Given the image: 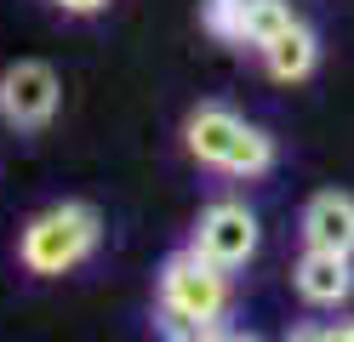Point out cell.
<instances>
[{
    "label": "cell",
    "mask_w": 354,
    "mask_h": 342,
    "mask_svg": "<svg viewBox=\"0 0 354 342\" xmlns=\"http://www.w3.org/2000/svg\"><path fill=\"white\" fill-rule=\"evenodd\" d=\"M229 303H234L229 268L206 263L194 245L171 251L160 263V325H166V336L171 331H223Z\"/></svg>",
    "instance_id": "obj_3"
},
{
    "label": "cell",
    "mask_w": 354,
    "mask_h": 342,
    "mask_svg": "<svg viewBox=\"0 0 354 342\" xmlns=\"http://www.w3.org/2000/svg\"><path fill=\"white\" fill-rule=\"evenodd\" d=\"M292 23H297L292 0H246V6H240V40H234V46H246V52H263V46L280 40Z\"/></svg>",
    "instance_id": "obj_9"
},
{
    "label": "cell",
    "mask_w": 354,
    "mask_h": 342,
    "mask_svg": "<svg viewBox=\"0 0 354 342\" xmlns=\"http://www.w3.org/2000/svg\"><path fill=\"white\" fill-rule=\"evenodd\" d=\"M166 342H257L246 331H171Z\"/></svg>",
    "instance_id": "obj_11"
},
{
    "label": "cell",
    "mask_w": 354,
    "mask_h": 342,
    "mask_svg": "<svg viewBox=\"0 0 354 342\" xmlns=\"http://www.w3.org/2000/svg\"><path fill=\"white\" fill-rule=\"evenodd\" d=\"M263 68H269V80H280V86H297V80H308L320 68V35L308 29V23L297 17L292 29H286L280 40H269L263 46Z\"/></svg>",
    "instance_id": "obj_8"
},
{
    "label": "cell",
    "mask_w": 354,
    "mask_h": 342,
    "mask_svg": "<svg viewBox=\"0 0 354 342\" xmlns=\"http://www.w3.org/2000/svg\"><path fill=\"white\" fill-rule=\"evenodd\" d=\"M240 6L246 0H201V29L212 35V40H240Z\"/></svg>",
    "instance_id": "obj_10"
},
{
    "label": "cell",
    "mask_w": 354,
    "mask_h": 342,
    "mask_svg": "<svg viewBox=\"0 0 354 342\" xmlns=\"http://www.w3.org/2000/svg\"><path fill=\"white\" fill-rule=\"evenodd\" d=\"M57 103H63V80L52 63L24 57V63L0 68V120L12 131H46L57 120Z\"/></svg>",
    "instance_id": "obj_4"
},
{
    "label": "cell",
    "mask_w": 354,
    "mask_h": 342,
    "mask_svg": "<svg viewBox=\"0 0 354 342\" xmlns=\"http://www.w3.org/2000/svg\"><path fill=\"white\" fill-rule=\"evenodd\" d=\"M183 149L189 160H201V166L212 171H223V177H269L274 171V137L252 126V120H240L234 108L223 103H201V108H189V120H183Z\"/></svg>",
    "instance_id": "obj_2"
},
{
    "label": "cell",
    "mask_w": 354,
    "mask_h": 342,
    "mask_svg": "<svg viewBox=\"0 0 354 342\" xmlns=\"http://www.w3.org/2000/svg\"><path fill=\"white\" fill-rule=\"evenodd\" d=\"M303 245H320V251H337V257H354V194L326 189L303 205Z\"/></svg>",
    "instance_id": "obj_7"
},
{
    "label": "cell",
    "mask_w": 354,
    "mask_h": 342,
    "mask_svg": "<svg viewBox=\"0 0 354 342\" xmlns=\"http://www.w3.org/2000/svg\"><path fill=\"white\" fill-rule=\"evenodd\" d=\"M326 342H354V319H343V325H326Z\"/></svg>",
    "instance_id": "obj_14"
},
{
    "label": "cell",
    "mask_w": 354,
    "mask_h": 342,
    "mask_svg": "<svg viewBox=\"0 0 354 342\" xmlns=\"http://www.w3.org/2000/svg\"><path fill=\"white\" fill-rule=\"evenodd\" d=\"M103 245V217L97 205L86 200H57L46 211H35L17 234V263H24L35 280H57L80 263H92Z\"/></svg>",
    "instance_id": "obj_1"
},
{
    "label": "cell",
    "mask_w": 354,
    "mask_h": 342,
    "mask_svg": "<svg viewBox=\"0 0 354 342\" xmlns=\"http://www.w3.org/2000/svg\"><path fill=\"white\" fill-rule=\"evenodd\" d=\"M280 342H326V325H292Z\"/></svg>",
    "instance_id": "obj_13"
},
{
    "label": "cell",
    "mask_w": 354,
    "mask_h": 342,
    "mask_svg": "<svg viewBox=\"0 0 354 342\" xmlns=\"http://www.w3.org/2000/svg\"><path fill=\"white\" fill-rule=\"evenodd\" d=\"M292 285L308 308H337L354 296V257H337V251L303 245V257L292 268Z\"/></svg>",
    "instance_id": "obj_6"
},
{
    "label": "cell",
    "mask_w": 354,
    "mask_h": 342,
    "mask_svg": "<svg viewBox=\"0 0 354 342\" xmlns=\"http://www.w3.org/2000/svg\"><path fill=\"white\" fill-rule=\"evenodd\" d=\"M194 251H201L206 263H217V268H246L252 257H257V245H263V228H257V211L246 200H212L206 211H201V222H194V240H189Z\"/></svg>",
    "instance_id": "obj_5"
},
{
    "label": "cell",
    "mask_w": 354,
    "mask_h": 342,
    "mask_svg": "<svg viewBox=\"0 0 354 342\" xmlns=\"http://www.w3.org/2000/svg\"><path fill=\"white\" fill-rule=\"evenodd\" d=\"M52 6L69 17H97V12H109V0H52Z\"/></svg>",
    "instance_id": "obj_12"
}]
</instances>
